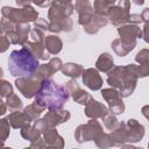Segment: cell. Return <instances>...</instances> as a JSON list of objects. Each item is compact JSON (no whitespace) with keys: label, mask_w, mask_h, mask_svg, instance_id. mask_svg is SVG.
<instances>
[{"label":"cell","mask_w":149,"mask_h":149,"mask_svg":"<svg viewBox=\"0 0 149 149\" xmlns=\"http://www.w3.org/2000/svg\"><path fill=\"white\" fill-rule=\"evenodd\" d=\"M69 92L65 86L58 85L51 78L44 79L41 83V87L35 95V101L44 108L58 109L63 108L64 104L69 100Z\"/></svg>","instance_id":"1"},{"label":"cell","mask_w":149,"mask_h":149,"mask_svg":"<svg viewBox=\"0 0 149 149\" xmlns=\"http://www.w3.org/2000/svg\"><path fill=\"white\" fill-rule=\"evenodd\" d=\"M40 66L38 58L26 47L13 50L8 57V70L13 77L33 76Z\"/></svg>","instance_id":"2"},{"label":"cell","mask_w":149,"mask_h":149,"mask_svg":"<svg viewBox=\"0 0 149 149\" xmlns=\"http://www.w3.org/2000/svg\"><path fill=\"white\" fill-rule=\"evenodd\" d=\"M1 14H2L3 17L10 20L15 24L35 22L38 19L37 10L30 5L26 6V7H20V8L3 6L2 9H1Z\"/></svg>","instance_id":"3"},{"label":"cell","mask_w":149,"mask_h":149,"mask_svg":"<svg viewBox=\"0 0 149 149\" xmlns=\"http://www.w3.org/2000/svg\"><path fill=\"white\" fill-rule=\"evenodd\" d=\"M71 118V113L66 109L58 108V109H48L47 114L43 118H38L34 121V126L40 129L42 133L51 127H57L66 121H69Z\"/></svg>","instance_id":"4"},{"label":"cell","mask_w":149,"mask_h":149,"mask_svg":"<svg viewBox=\"0 0 149 149\" xmlns=\"http://www.w3.org/2000/svg\"><path fill=\"white\" fill-rule=\"evenodd\" d=\"M102 127L97 119H91L86 123L79 125L74 130V140L78 143L95 141L102 134Z\"/></svg>","instance_id":"5"},{"label":"cell","mask_w":149,"mask_h":149,"mask_svg":"<svg viewBox=\"0 0 149 149\" xmlns=\"http://www.w3.org/2000/svg\"><path fill=\"white\" fill-rule=\"evenodd\" d=\"M31 41H27L22 47L29 49L38 59L47 61L49 58V52L45 49V35L44 31L38 28H33L30 31Z\"/></svg>","instance_id":"6"},{"label":"cell","mask_w":149,"mask_h":149,"mask_svg":"<svg viewBox=\"0 0 149 149\" xmlns=\"http://www.w3.org/2000/svg\"><path fill=\"white\" fill-rule=\"evenodd\" d=\"M118 34L120 36V41L132 51L136 47L137 38H142V29L137 24H133V23H126L119 26Z\"/></svg>","instance_id":"7"},{"label":"cell","mask_w":149,"mask_h":149,"mask_svg":"<svg viewBox=\"0 0 149 149\" xmlns=\"http://www.w3.org/2000/svg\"><path fill=\"white\" fill-rule=\"evenodd\" d=\"M130 9V0H119L118 5H113L108 12V20L115 27L128 23Z\"/></svg>","instance_id":"8"},{"label":"cell","mask_w":149,"mask_h":149,"mask_svg":"<svg viewBox=\"0 0 149 149\" xmlns=\"http://www.w3.org/2000/svg\"><path fill=\"white\" fill-rule=\"evenodd\" d=\"M41 83H42V80H40L36 76L33 74L29 77H17L15 79L14 84L24 98L31 99L37 94V92L41 87Z\"/></svg>","instance_id":"9"},{"label":"cell","mask_w":149,"mask_h":149,"mask_svg":"<svg viewBox=\"0 0 149 149\" xmlns=\"http://www.w3.org/2000/svg\"><path fill=\"white\" fill-rule=\"evenodd\" d=\"M101 95L106 100V102L108 104V108H109V112L112 114L119 115V114H122L125 112V108H126L125 102L122 100L120 92L116 88H114V87L102 88Z\"/></svg>","instance_id":"10"},{"label":"cell","mask_w":149,"mask_h":149,"mask_svg":"<svg viewBox=\"0 0 149 149\" xmlns=\"http://www.w3.org/2000/svg\"><path fill=\"white\" fill-rule=\"evenodd\" d=\"M73 12H74V5H72V2H61L57 0H52L51 5L49 6L48 19L52 21V20L69 17Z\"/></svg>","instance_id":"11"},{"label":"cell","mask_w":149,"mask_h":149,"mask_svg":"<svg viewBox=\"0 0 149 149\" xmlns=\"http://www.w3.org/2000/svg\"><path fill=\"white\" fill-rule=\"evenodd\" d=\"M137 79L139 77L133 69V64L125 65L123 81H122V86L119 88V92L122 98H128L134 93L136 84H137Z\"/></svg>","instance_id":"12"},{"label":"cell","mask_w":149,"mask_h":149,"mask_svg":"<svg viewBox=\"0 0 149 149\" xmlns=\"http://www.w3.org/2000/svg\"><path fill=\"white\" fill-rule=\"evenodd\" d=\"M62 66H63V63H62L61 58L54 57L48 63L40 64L37 71L34 73V76H36L40 80H44V79L51 78V76H54L56 72L62 70Z\"/></svg>","instance_id":"13"},{"label":"cell","mask_w":149,"mask_h":149,"mask_svg":"<svg viewBox=\"0 0 149 149\" xmlns=\"http://www.w3.org/2000/svg\"><path fill=\"white\" fill-rule=\"evenodd\" d=\"M74 9L78 13V23L83 27L88 24L94 15V8L90 0H74Z\"/></svg>","instance_id":"14"},{"label":"cell","mask_w":149,"mask_h":149,"mask_svg":"<svg viewBox=\"0 0 149 149\" xmlns=\"http://www.w3.org/2000/svg\"><path fill=\"white\" fill-rule=\"evenodd\" d=\"M83 84L88 87L90 90L92 91H98L102 87V84H104V80L101 78V76L99 74V70L95 69V68H88V69H85L83 74Z\"/></svg>","instance_id":"15"},{"label":"cell","mask_w":149,"mask_h":149,"mask_svg":"<svg viewBox=\"0 0 149 149\" xmlns=\"http://www.w3.org/2000/svg\"><path fill=\"white\" fill-rule=\"evenodd\" d=\"M85 115L90 119H102L109 113V108L102 102L91 98L90 101L85 105Z\"/></svg>","instance_id":"16"},{"label":"cell","mask_w":149,"mask_h":149,"mask_svg":"<svg viewBox=\"0 0 149 149\" xmlns=\"http://www.w3.org/2000/svg\"><path fill=\"white\" fill-rule=\"evenodd\" d=\"M126 123H127V128H128L127 142L136 143V142L141 141L144 136V126L135 119H129V120H127Z\"/></svg>","instance_id":"17"},{"label":"cell","mask_w":149,"mask_h":149,"mask_svg":"<svg viewBox=\"0 0 149 149\" xmlns=\"http://www.w3.org/2000/svg\"><path fill=\"white\" fill-rule=\"evenodd\" d=\"M43 139L48 143L49 148H56V149H62L64 147V139L58 134L56 127L48 128L42 133Z\"/></svg>","instance_id":"18"},{"label":"cell","mask_w":149,"mask_h":149,"mask_svg":"<svg viewBox=\"0 0 149 149\" xmlns=\"http://www.w3.org/2000/svg\"><path fill=\"white\" fill-rule=\"evenodd\" d=\"M7 119L10 123L12 128H14V129H22V128L29 126L30 122L33 121L24 112H20V111L12 112Z\"/></svg>","instance_id":"19"},{"label":"cell","mask_w":149,"mask_h":149,"mask_svg":"<svg viewBox=\"0 0 149 149\" xmlns=\"http://www.w3.org/2000/svg\"><path fill=\"white\" fill-rule=\"evenodd\" d=\"M107 84L111 87L120 88L122 86L123 76H125V65L114 66L108 73H107Z\"/></svg>","instance_id":"20"},{"label":"cell","mask_w":149,"mask_h":149,"mask_svg":"<svg viewBox=\"0 0 149 149\" xmlns=\"http://www.w3.org/2000/svg\"><path fill=\"white\" fill-rule=\"evenodd\" d=\"M127 135H128V128L127 123L125 121L119 122L115 129L111 130V136L115 143V146H123L127 142Z\"/></svg>","instance_id":"21"},{"label":"cell","mask_w":149,"mask_h":149,"mask_svg":"<svg viewBox=\"0 0 149 149\" xmlns=\"http://www.w3.org/2000/svg\"><path fill=\"white\" fill-rule=\"evenodd\" d=\"M50 22V28H49V31L51 33H61V31H71L72 30V27H73V21L72 19L69 17H64V19H59V20H52V21H49Z\"/></svg>","instance_id":"22"},{"label":"cell","mask_w":149,"mask_h":149,"mask_svg":"<svg viewBox=\"0 0 149 149\" xmlns=\"http://www.w3.org/2000/svg\"><path fill=\"white\" fill-rule=\"evenodd\" d=\"M107 23H108V17L94 14L92 20L88 22V24H86L84 27V30H85V33H87L90 35H93V34H97L100 30V28L105 27Z\"/></svg>","instance_id":"23"},{"label":"cell","mask_w":149,"mask_h":149,"mask_svg":"<svg viewBox=\"0 0 149 149\" xmlns=\"http://www.w3.org/2000/svg\"><path fill=\"white\" fill-rule=\"evenodd\" d=\"M114 59L108 52H102L99 55L97 62H95V69H98L100 72L108 73L114 68Z\"/></svg>","instance_id":"24"},{"label":"cell","mask_w":149,"mask_h":149,"mask_svg":"<svg viewBox=\"0 0 149 149\" xmlns=\"http://www.w3.org/2000/svg\"><path fill=\"white\" fill-rule=\"evenodd\" d=\"M45 49L50 55H58L63 49V42L57 35L45 36Z\"/></svg>","instance_id":"25"},{"label":"cell","mask_w":149,"mask_h":149,"mask_svg":"<svg viewBox=\"0 0 149 149\" xmlns=\"http://www.w3.org/2000/svg\"><path fill=\"white\" fill-rule=\"evenodd\" d=\"M84 68H83V65H80V64H77V63H72V62H69V63H65V64H63V66H62V73L64 74V76H68V77H71V78H74V79H77L79 76H81L83 74V72H84Z\"/></svg>","instance_id":"26"},{"label":"cell","mask_w":149,"mask_h":149,"mask_svg":"<svg viewBox=\"0 0 149 149\" xmlns=\"http://www.w3.org/2000/svg\"><path fill=\"white\" fill-rule=\"evenodd\" d=\"M41 135H42V132L40 129H37L34 125L33 126L29 125V126H27V127H24V128L21 129V136L24 140L29 141L30 143L37 141L41 137Z\"/></svg>","instance_id":"27"},{"label":"cell","mask_w":149,"mask_h":149,"mask_svg":"<svg viewBox=\"0 0 149 149\" xmlns=\"http://www.w3.org/2000/svg\"><path fill=\"white\" fill-rule=\"evenodd\" d=\"M44 109H45L44 107H42L41 105H38L36 101H34L33 104H30V105H28L27 107H24L23 112H24L33 121H35V120H37V119L41 116V114L43 113Z\"/></svg>","instance_id":"28"},{"label":"cell","mask_w":149,"mask_h":149,"mask_svg":"<svg viewBox=\"0 0 149 149\" xmlns=\"http://www.w3.org/2000/svg\"><path fill=\"white\" fill-rule=\"evenodd\" d=\"M113 5L108 1V0H94L93 3V8H94V14L100 15V16H106L108 15L109 8Z\"/></svg>","instance_id":"29"},{"label":"cell","mask_w":149,"mask_h":149,"mask_svg":"<svg viewBox=\"0 0 149 149\" xmlns=\"http://www.w3.org/2000/svg\"><path fill=\"white\" fill-rule=\"evenodd\" d=\"M15 30H16V33L19 35V40H20L19 44L20 45H23L28 41V36H29V34L31 31V28H30L29 23H20V24H16Z\"/></svg>","instance_id":"30"},{"label":"cell","mask_w":149,"mask_h":149,"mask_svg":"<svg viewBox=\"0 0 149 149\" xmlns=\"http://www.w3.org/2000/svg\"><path fill=\"white\" fill-rule=\"evenodd\" d=\"M70 95L72 97L73 101L77 102V104H79V105H86V104L90 101V99L92 98V97L90 95V93H87L86 91L81 90L80 87H79L78 90H76L73 93H71Z\"/></svg>","instance_id":"31"},{"label":"cell","mask_w":149,"mask_h":149,"mask_svg":"<svg viewBox=\"0 0 149 149\" xmlns=\"http://www.w3.org/2000/svg\"><path fill=\"white\" fill-rule=\"evenodd\" d=\"M111 47H112V49L114 50V52H115L118 56H120V57H125V56H127V55L132 51L129 48H127V47L120 41V38L113 40Z\"/></svg>","instance_id":"32"},{"label":"cell","mask_w":149,"mask_h":149,"mask_svg":"<svg viewBox=\"0 0 149 149\" xmlns=\"http://www.w3.org/2000/svg\"><path fill=\"white\" fill-rule=\"evenodd\" d=\"M6 104H7V107L10 112H14V111H21L22 107H23V104L21 101V99L16 95V94H10L8 98H6Z\"/></svg>","instance_id":"33"},{"label":"cell","mask_w":149,"mask_h":149,"mask_svg":"<svg viewBox=\"0 0 149 149\" xmlns=\"http://www.w3.org/2000/svg\"><path fill=\"white\" fill-rule=\"evenodd\" d=\"M94 142H95V146L97 147L102 148V149L104 148H111V147L115 146V143H114L111 134H107V133H102Z\"/></svg>","instance_id":"34"},{"label":"cell","mask_w":149,"mask_h":149,"mask_svg":"<svg viewBox=\"0 0 149 149\" xmlns=\"http://www.w3.org/2000/svg\"><path fill=\"white\" fill-rule=\"evenodd\" d=\"M10 94H13V86L12 84L6 80V79H1L0 80V95L2 99L8 98Z\"/></svg>","instance_id":"35"},{"label":"cell","mask_w":149,"mask_h":149,"mask_svg":"<svg viewBox=\"0 0 149 149\" xmlns=\"http://www.w3.org/2000/svg\"><path fill=\"white\" fill-rule=\"evenodd\" d=\"M133 69L139 78H144V77L149 76V62H146V63H142L139 65L133 64Z\"/></svg>","instance_id":"36"},{"label":"cell","mask_w":149,"mask_h":149,"mask_svg":"<svg viewBox=\"0 0 149 149\" xmlns=\"http://www.w3.org/2000/svg\"><path fill=\"white\" fill-rule=\"evenodd\" d=\"M102 121H104V125H105V127L108 129V130H113V129H115L116 128V126L119 125V120L116 119V116H115V114H107L105 118H102Z\"/></svg>","instance_id":"37"},{"label":"cell","mask_w":149,"mask_h":149,"mask_svg":"<svg viewBox=\"0 0 149 149\" xmlns=\"http://www.w3.org/2000/svg\"><path fill=\"white\" fill-rule=\"evenodd\" d=\"M10 127H12V126H10L8 119L2 118V119L0 120V129H1V141H2V144L5 143V141L7 140V137L9 136Z\"/></svg>","instance_id":"38"},{"label":"cell","mask_w":149,"mask_h":149,"mask_svg":"<svg viewBox=\"0 0 149 149\" xmlns=\"http://www.w3.org/2000/svg\"><path fill=\"white\" fill-rule=\"evenodd\" d=\"M15 27H16V24L14 22H12L10 20H8V19H6V17L2 16L1 22H0V28H1V34L2 35H6L10 30L15 29Z\"/></svg>","instance_id":"39"},{"label":"cell","mask_w":149,"mask_h":149,"mask_svg":"<svg viewBox=\"0 0 149 149\" xmlns=\"http://www.w3.org/2000/svg\"><path fill=\"white\" fill-rule=\"evenodd\" d=\"M135 62L139 64L149 62V49H142L140 50L135 56Z\"/></svg>","instance_id":"40"},{"label":"cell","mask_w":149,"mask_h":149,"mask_svg":"<svg viewBox=\"0 0 149 149\" xmlns=\"http://www.w3.org/2000/svg\"><path fill=\"white\" fill-rule=\"evenodd\" d=\"M34 28H38L43 31L45 30H49L50 28V22H48L45 19H37L35 22H34Z\"/></svg>","instance_id":"41"},{"label":"cell","mask_w":149,"mask_h":149,"mask_svg":"<svg viewBox=\"0 0 149 149\" xmlns=\"http://www.w3.org/2000/svg\"><path fill=\"white\" fill-rule=\"evenodd\" d=\"M29 148H33V149H41V148H49V146H48V143L45 142L44 139H41V137H40L37 141L31 142L30 146H29Z\"/></svg>","instance_id":"42"},{"label":"cell","mask_w":149,"mask_h":149,"mask_svg":"<svg viewBox=\"0 0 149 149\" xmlns=\"http://www.w3.org/2000/svg\"><path fill=\"white\" fill-rule=\"evenodd\" d=\"M6 36L8 37V40L10 41L12 44H19L20 40H19V35H17V33H16L15 29H13V30H10L9 33H7Z\"/></svg>","instance_id":"43"},{"label":"cell","mask_w":149,"mask_h":149,"mask_svg":"<svg viewBox=\"0 0 149 149\" xmlns=\"http://www.w3.org/2000/svg\"><path fill=\"white\" fill-rule=\"evenodd\" d=\"M9 44H10V41L8 40V37L6 35H1V45H0L1 48H0V51L1 52H5L8 49Z\"/></svg>","instance_id":"44"},{"label":"cell","mask_w":149,"mask_h":149,"mask_svg":"<svg viewBox=\"0 0 149 149\" xmlns=\"http://www.w3.org/2000/svg\"><path fill=\"white\" fill-rule=\"evenodd\" d=\"M142 38L144 40L146 43L149 44V22H146L142 29Z\"/></svg>","instance_id":"45"},{"label":"cell","mask_w":149,"mask_h":149,"mask_svg":"<svg viewBox=\"0 0 149 149\" xmlns=\"http://www.w3.org/2000/svg\"><path fill=\"white\" fill-rule=\"evenodd\" d=\"M142 22V17L141 14H130L129 19H128V23H133V24H137Z\"/></svg>","instance_id":"46"},{"label":"cell","mask_w":149,"mask_h":149,"mask_svg":"<svg viewBox=\"0 0 149 149\" xmlns=\"http://www.w3.org/2000/svg\"><path fill=\"white\" fill-rule=\"evenodd\" d=\"M31 1H33L34 5H36L41 8H45V7L50 6L51 2H52V0H31Z\"/></svg>","instance_id":"47"},{"label":"cell","mask_w":149,"mask_h":149,"mask_svg":"<svg viewBox=\"0 0 149 149\" xmlns=\"http://www.w3.org/2000/svg\"><path fill=\"white\" fill-rule=\"evenodd\" d=\"M141 17H142V21L146 23V22H149V8H144L141 13Z\"/></svg>","instance_id":"48"},{"label":"cell","mask_w":149,"mask_h":149,"mask_svg":"<svg viewBox=\"0 0 149 149\" xmlns=\"http://www.w3.org/2000/svg\"><path fill=\"white\" fill-rule=\"evenodd\" d=\"M15 2L19 7H26V6H29L30 2H33V1L31 0H15Z\"/></svg>","instance_id":"49"},{"label":"cell","mask_w":149,"mask_h":149,"mask_svg":"<svg viewBox=\"0 0 149 149\" xmlns=\"http://www.w3.org/2000/svg\"><path fill=\"white\" fill-rule=\"evenodd\" d=\"M141 112H142V115L149 121V105H146L141 108Z\"/></svg>","instance_id":"50"},{"label":"cell","mask_w":149,"mask_h":149,"mask_svg":"<svg viewBox=\"0 0 149 149\" xmlns=\"http://www.w3.org/2000/svg\"><path fill=\"white\" fill-rule=\"evenodd\" d=\"M0 102H1V104H0V105H1V109H0V115H3V114L6 113V111H7V108H8V107H7V104H6V101L1 100Z\"/></svg>","instance_id":"51"},{"label":"cell","mask_w":149,"mask_h":149,"mask_svg":"<svg viewBox=\"0 0 149 149\" xmlns=\"http://www.w3.org/2000/svg\"><path fill=\"white\" fill-rule=\"evenodd\" d=\"M135 5H137V6H142L143 3H144V0H132Z\"/></svg>","instance_id":"52"},{"label":"cell","mask_w":149,"mask_h":149,"mask_svg":"<svg viewBox=\"0 0 149 149\" xmlns=\"http://www.w3.org/2000/svg\"><path fill=\"white\" fill-rule=\"evenodd\" d=\"M57 1H61V2H72V0H57Z\"/></svg>","instance_id":"53"},{"label":"cell","mask_w":149,"mask_h":149,"mask_svg":"<svg viewBox=\"0 0 149 149\" xmlns=\"http://www.w3.org/2000/svg\"><path fill=\"white\" fill-rule=\"evenodd\" d=\"M108 1H109V2L112 3V5H115V2H116L118 0H108Z\"/></svg>","instance_id":"54"},{"label":"cell","mask_w":149,"mask_h":149,"mask_svg":"<svg viewBox=\"0 0 149 149\" xmlns=\"http://www.w3.org/2000/svg\"><path fill=\"white\" fill-rule=\"evenodd\" d=\"M148 147H149V142H148Z\"/></svg>","instance_id":"55"}]
</instances>
